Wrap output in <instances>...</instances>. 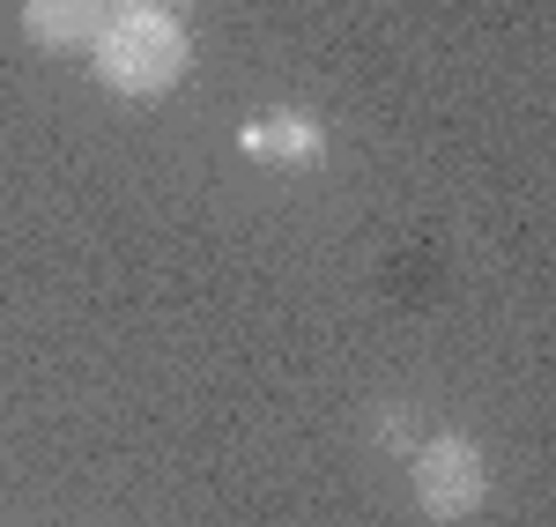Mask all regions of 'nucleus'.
<instances>
[{"instance_id": "obj_1", "label": "nucleus", "mask_w": 556, "mask_h": 527, "mask_svg": "<svg viewBox=\"0 0 556 527\" xmlns=\"http://www.w3.org/2000/svg\"><path fill=\"white\" fill-rule=\"evenodd\" d=\"M97 75L119 97H164L186 75V30L172 15H112L97 30Z\"/></svg>"}, {"instance_id": "obj_2", "label": "nucleus", "mask_w": 556, "mask_h": 527, "mask_svg": "<svg viewBox=\"0 0 556 527\" xmlns=\"http://www.w3.org/2000/svg\"><path fill=\"white\" fill-rule=\"evenodd\" d=\"M482 490H490V468H482L475 439H424V453H416V505L430 520H468L482 505Z\"/></svg>"}, {"instance_id": "obj_3", "label": "nucleus", "mask_w": 556, "mask_h": 527, "mask_svg": "<svg viewBox=\"0 0 556 527\" xmlns=\"http://www.w3.org/2000/svg\"><path fill=\"white\" fill-rule=\"evenodd\" d=\"M23 30L45 52H83L104 30V0H23Z\"/></svg>"}, {"instance_id": "obj_4", "label": "nucleus", "mask_w": 556, "mask_h": 527, "mask_svg": "<svg viewBox=\"0 0 556 527\" xmlns=\"http://www.w3.org/2000/svg\"><path fill=\"white\" fill-rule=\"evenodd\" d=\"M245 149H253L260 164H312L319 156V127L312 120H253Z\"/></svg>"}, {"instance_id": "obj_5", "label": "nucleus", "mask_w": 556, "mask_h": 527, "mask_svg": "<svg viewBox=\"0 0 556 527\" xmlns=\"http://www.w3.org/2000/svg\"><path fill=\"white\" fill-rule=\"evenodd\" d=\"M172 8H186V0H127V15H172Z\"/></svg>"}]
</instances>
